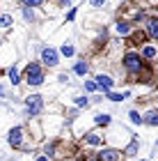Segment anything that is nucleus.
<instances>
[{"mask_svg": "<svg viewBox=\"0 0 158 161\" xmlns=\"http://www.w3.org/2000/svg\"><path fill=\"white\" fill-rule=\"evenodd\" d=\"M25 80H28V85H41L44 83V69L37 62H30L25 69Z\"/></svg>", "mask_w": 158, "mask_h": 161, "instance_id": "1", "label": "nucleus"}, {"mask_svg": "<svg viewBox=\"0 0 158 161\" xmlns=\"http://www.w3.org/2000/svg\"><path fill=\"white\" fill-rule=\"evenodd\" d=\"M124 67L131 71V74H142V67H145V62H142V55L140 53H126L124 55Z\"/></svg>", "mask_w": 158, "mask_h": 161, "instance_id": "2", "label": "nucleus"}, {"mask_svg": "<svg viewBox=\"0 0 158 161\" xmlns=\"http://www.w3.org/2000/svg\"><path fill=\"white\" fill-rule=\"evenodd\" d=\"M25 108H28V115H39L41 108H44V99L39 94H30L25 99Z\"/></svg>", "mask_w": 158, "mask_h": 161, "instance_id": "3", "label": "nucleus"}, {"mask_svg": "<svg viewBox=\"0 0 158 161\" xmlns=\"http://www.w3.org/2000/svg\"><path fill=\"white\" fill-rule=\"evenodd\" d=\"M41 62L48 64V67H55V64L60 62L57 51H53V48H41Z\"/></svg>", "mask_w": 158, "mask_h": 161, "instance_id": "4", "label": "nucleus"}, {"mask_svg": "<svg viewBox=\"0 0 158 161\" xmlns=\"http://www.w3.org/2000/svg\"><path fill=\"white\" fill-rule=\"evenodd\" d=\"M7 141H9L12 147H21V145H23V127H14L9 131V138H7Z\"/></svg>", "mask_w": 158, "mask_h": 161, "instance_id": "5", "label": "nucleus"}, {"mask_svg": "<svg viewBox=\"0 0 158 161\" xmlns=\"http://www.w3.org/2000/svg\"><path fill=\"white\" fill-rule=\"evenodd\" d=\"M94 85H96V87H101L103 92H110V90H112V85H115V80H112L110 76H105V74H99Z\"/></svg>", "mask_w": 158, "mask_h": 161, "instance_id": "6", "label": "nucleus"}, {"mask_svg": "<svg viewBox=\"0 0 158 161\" xmlns=\"http://www.w3.org/2000/svg\"><path fill=\"white\" fill-rule=\"evenodd\" d=\"M99 159H101V161H119L121 157H119L117 150H101V152H99Z\"/></svg>", "mask_w": 158, "mask_h": 161, "instance_id": "7", "label": "nucleus"}, {"mask_svg": "<svg viewBox=\"0 0 158 161\" xmlns=\"http://www.w3.org/2000/svg\"><path fill=\"white\" fill-rule=\"evenodd\" d=\"M147 35H149L151 39L158 37V21H156V19H149V21H147Z\"/></svg>", "mask_w": 158, "mask_h": 161, "instance_id": "8", "label": "nucleus"}, {"mask_svg": "<svg viewBox=\"0 0 158 161\" xmlns=\"http://www.w3.org/2000/svg\"><path fill=\"white\" fill-rule=\"evenodd\" d=\"M87 69H89V67H87V62H83V60H80V62H76V67H74V71H76L78 76H85V74H87Z\"/></svg>", "mask_w": 158, "mask_h": 161, "instance_id": "9", "label": "nucleus"}, {"mask_svg": "<svg viewBox=\"0 0 158 161\" xmlns=\"http://www.w3.org/2000/svg\"><path fill=\"white\" fill-rule=\"evenodd\" d=\"M85 141H87L89 145H101V143H103V138L99 136V134H87V136H85Z\"/></svg>", "mask_w": 158, "mask_h": 161, "instance_id": "10", "label": "nucleus"}, {"mask_svg": "<svg viewBox=\"0 0 158 161\" xmlns=\"http://www.w3.org/2000/svg\"><path fill=\"white\" fill-rule=\"evenodd\" d=\"M142 122H147V124H151V127H156V124H158V113H156V111H149V113H147V120H142Z\"/></svg>", "mask_w": 158, "mask_h": 161, "instance_id": "11", "label": "nucleus"}, {"mask_svg": "<svg viewBox=\"0 0 158 161\" xmlns=\"http://www.w3.org/2000/svg\"><path fill=\"white\" fill-rule=\"evenodd\" d=\"M142 55H145L147 60H154V58H156V48L151 46V44H149V46H145V51H142Z\"/></svg>", "mask_w": 158, "mask_h": 161, "instance_id": "12", "label": "nucleus"}, {"mask_svg": "<svg viewBox=\"0 0 158 161\" xmlns=\"http://www.w3.org/2000/svg\"><path fill=\"white\" fill-rule=\"evenodd\" d=\"M103 94H105L110 101H124V99H126V94H117V92H112V90H110V92H103Z\"/></svg>", "mask_w": 158, "mask_h": 161, "instance_id": "13", "label": "nucleus"}, {"mask_svg": "<svg viewBox=\"0 0 158 161\" xmlns=\"http://www.w3.org/2000/svg\"><path fill=\"white\" fill-rule=\"evenodd\" d=\"M117 32L119 35H128V32H131V25H128L126 21H119V23H117Z\"/></svg>", "mask_w": 158, "mask_h": 161, "instance_id": "14", "label": "nucleus"}, {"mask_svg": "<svg viewBox=\"0 0 158 161\" xmlns=\"http://www.w3.org/2000/svg\"><path fill=\"white\" fill-rule=\"evenodd\" d=\"M9 83H12V85L21 83V78H18V69H16V67H12V69H9Z\"/></svg>", "mask_w": 158, "mask_h": 161, "instance_id": "15", "label": "nucleus"}, {"mask_svg": "<svg viewBox=\"0 0 158 161\" xmlns=\"http://www.w3.org/2000/svg\"><path fill=\"white\" fill-rule=\"evenodd\" d=\"M96 124H110V115L108 113H103V115H96V120H94Z\"/></svg>", "mask_w": 158, "mask_h": 161, "instance_id": "16", "label": "nucleus"}, {"mask_svg": "<svg viewBox=\"0 0 158 161\" xmlns=\"http://www.w3.org/2000/svg\"><path fill=\"white\" fill-rule=\"evenodd\" d=\"M23 5L32 9V7H41V5H44V0H23Z\"/></svg>", "mask_w": 158, "mask_h": 161, "instance_id": "17", "label": "nucleus"}, {"mask_svg": "<svg viewBox=\"0 0 158 161\" xmlns=\"http://www.w3.org/2000/svg\"><path fill=\"white\" fill-rule=\"evenodd\" d=\"M12 25V16H7V14H5V16H0V28H3V30H5V28H9Z\"/></svg>", "mask_w": 158, "mask_h": 161, "instance_id": "18", "label": "nucleus"}, {"mask_svg": "<svg viewBox=\"0 0 158 161\" xmlns=\"http://www.w3.org/2000/svg\"><path fill=\"white\" fill-rule=\"evenodd\" d=\"M128 118H131L133 124H142V118H140V113H138V111H131V115H128Z\"/></svg>", "mask_w": 158, "mask_h": 161, "instance_id": "19", "label": "nucleus"}, {"mask_svg": "<svg viewBox=\"0 0 158 161\" xmlns=\"http://www.w3.org/2000/svg\"><path fill=\"white\" fill-rule=\"evenodd\" d=\"M135 152H138V141H133V143H131V145L126 147V154H128V157H133Z\"/></svg>", "mask_w": 158, "mask_h": 161, "instance_id": "20", "label": "nucleus"}, {"mask_svg": "<svg viewBox=\"0 0 158 161\" xmlns=\"http://www.w3.org/2000/svg\"><path fill=\"white\" fill-rule=\"evenodd\" d=\"M60 51H62V55H67V58H69V55H74V46H69V44H62V48H60Z\"/></svg>", "mask_w": 158, "mask_h": 161, "instance_id": "21", "label": "nucleus"}, {"mask_svg": "<svg viewBox=\"0 0 158 161\" xmlns=\"http://www.w3.org/2000/svg\"><path fill=\"white\" fill-rule=\"evenodd\" d=\"M23 16H25V21H34V14L30 7H23Z\"/></svg>", "mask_w": 158, "mask_h": 161, "instance_id": "22", "label": "nucleus"}, {"mask_svg": "<svg viewBox=\"0 0 158 161\" xmlns=\"http://www.w3.org/2000/svg\"><path fill=\"white\" fill-rule=\"evenodd\" d=\"M76 106H85V108H87V106H89V99H85V97H76Z\"/></svg>", "mask_w": 158, "mask_h": 161, "instance_id": "23", "label": "nucleus"}, {"mask_svg": "<svg viewBox=\"0 0 158 161\" xmlns=\"http://www.w3.org/2000/svg\"><path fill=\"white\" fill-rule=\"evenodd\" d=\"M85 90H87V92H94V90H96V85L92 83V80H87V83H85Z\"/></svg>", "mask_w": 158, "mask_h": 161, "instance_id": "24", "label": "nucleus"}, {"mask_svg": "<svg viewBox=\"0 0 158 161\" xmlns=\"http://www.w3.org/2000/svg\"><path fill=\"white\" fill-rule=\"evenodd\" d=\"M103 3H105V0H101V5H103Z\"/></svg>", "mask_w": 158, "mask_h": 161, "instance_id": "25", "label": "nucleus"}]
</instances>
